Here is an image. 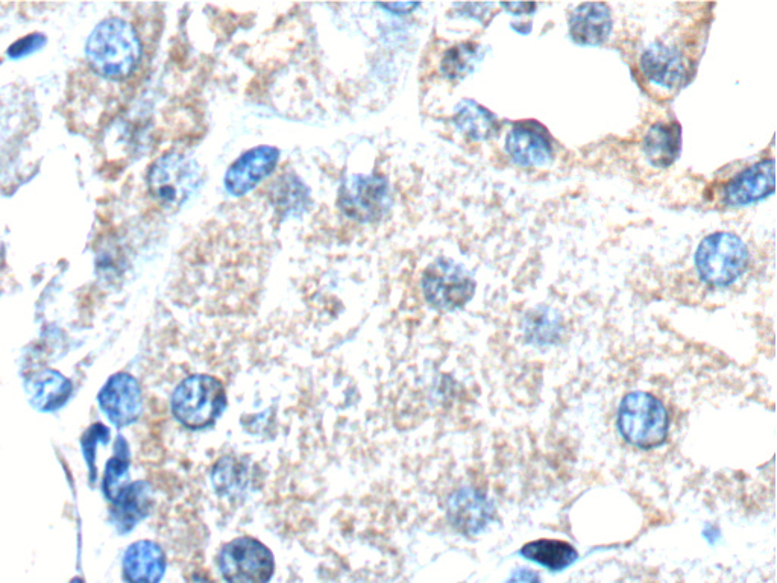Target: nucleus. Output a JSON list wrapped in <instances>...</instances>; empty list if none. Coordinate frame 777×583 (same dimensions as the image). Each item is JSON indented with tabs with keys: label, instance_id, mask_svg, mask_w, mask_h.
<instances>
[{
	"label": "nucleus",
	"instance_id": "obj_13",
	"mask_svg": "<svg viewBox=\"0 0 777 583\" xmlns=\"http://www.w3.org/2000/svg\"><path fill=\"white\" fill-rule=\"evenodd\" d=\"M774 192V160L759 161L735 175L723 189L727 207L740 208L762 201Z\"/></svg>",
	"mask_w": 777,
	"mask_h": 583
},
{
	"label": "nucleus",
	"instance_id": "obj_26",
	"mask_svg": "<svg viewBox=\"0 0 777 583\" xmlns=\"http://www.w3.org/2000/svg\"><path fill=\"white\" fill-rule=\"evenodd\" d=\"M507 583H539L538 573L532 570H518L510 576Z\"/></svg>",
	"mask_w": 777,
	"mask_h": 583
},
{
	"label": "nucleus",
	"instance_id": "obj_18",
	"mask_svg": "<svg viewBox=\"0 0 777 583\" xmlns=\"http://www.w3.org/2000/svg\"><path fill=\"white\" fill-rule=\"evenodd\" d=\"M31 403L41 412H52L66 403L72 383L57 371H43L28 383Z\"/></svg>",
	"mask_w": 777,
	"mask_h": 583
},
{
	"label": "nucleus",
	"instance_id": "obj_29",
	"mask_svg": "<svg viewBox=\"0 0 777 583\" xmlns=\"http://www.w3.org/2000/svg\"><path fill=\"white\" fill-rule=\"evenodd\" d=\"M72 583H84L81 579H73Z\"/></svg>",
	"mask_w": 777,
	"mask_h": 583
},
{
	"label": "nucleus",
	"instance_id": "obj_24",
	"mask_svg": "<svg viewBox=\"0 0 777 583\" xmlns=\"http://www.w3.org/2000/svg\"><path fill=\"white\" fill-rule=\"evenodd\" d=\"M108 441H110V430H108L107 427L102 426V424H93V426L85 432L84 438H82L84 456L85 459H87V462H89L90 474H92V477H96V445H98L99 442L107 444Z\"/></svg>",
	"mask_w": 777,
	"mask_h": 583
},
{
	"label": "nucleus",
	"instance_id": "obj_22",
	"mask_svg": "<svg viewBox=\"0 0 777 583\" xmlns=\"http://www.w3.org/2000/svg\"><path fill=\"white\" fill-rule=\"evenodd\" d=\"M482 58V48L477 43H462L445 54L442 73L450 79L463 78L476 69Z\"/></svg>",
	"mask_w": 777,
	"mask_h": 583
},
{
	"label": "nucleus",
	"instance_id": "obj_12",
	"mask_svg": "<svg viewBox=\"0 0 777 583\" xmlns=\"http://www.w3.org/2000/svg\"><path fill=\"white\" fill-rule=\"evenodd\" d=\"M506 149L513 163L521 168H541L553 160V146L547 130L533 120L513 125L507 136Z\"/></svg>",
	"mask_w": 777,
	"mask_h": 583
},
{
	"label": "nucleus",
	"instance_id": "obj_15",
	"mask_svg": "<svg viewBox=\"0 0 777 583\" xmlns=\"http://www.w3.org/2000/svg\"><path fill=\"white\" fill-rule=\"evenodd\" d=\"M611 32L612 16L608 5L582 4L571 13L570 34L577 45H603Z\"/></svg>",
	"mask_w": 777,
	"mask_h": 583
},
{
	"label": "nucleus",
	"instance_id": "obj_28",
	"mask_svg": "<svg viewBox=\"0 0 777 583\" xmlns=\"http://www.w3.org/2000/svg\"><path fill=\"white\" fill-rule=\"evenodd\" d=\"M501 7L507 8L509 11L518 10L515 14H524V11L529 14L532 13L533 10H536L535 4H503Z\"/></svg>",
	"mask_w": 777,
	"mask_h": 583
},
{
	"label": "nucleus",
	"instance_id": "obj_17",
	"mask_svg": "<svg viewBox=\"0 0 777 583\" xmlns=\"http://www.w3.org/2000/svg\"><path fill=\"white\" fill-rule=\"evenodd\" d=\"M682 130L677 122H658L644 137V154L656 168H668L677 160Z\"/></svg>",
	"mask_w": 777,
	"mask_h": 583
},
{
	"label": "nucleus",
	"instance_id": "obj_14",
	"mask_svg": "<svg viewBox=\"0 0 777 583\" xmlns=\"http://www.w3.org/2000/svg\"><path fill=\"white\" fill-rule=\"evenodd\" d=\"M123 576L128 583H160L166 571V556L154 541H137L123 556Z\"/></svg>",
	"mask_w": 777,
	"mask_h": 583
},
{
	"label": "nucleus",
	"instance_id": "obj_8",
	"mask_svg": "<svg viewBox=\"0 0 777 583\" xmlns=\"http://www.w3.org/2000/svg\"><path fill=\"white\" fill-rule=\"evenodd\" d=\"M391 205V186L378 175H354L342 184L339 192L340 210L354 221H380Z\"/></svg>",
	"mask_w": 777,
	"mask_h": 583
},
{
	"label": "nucleus",
	"instance_id": "obj_23",
	"mask_svg": "<svg viewBox=\"0 0 777 583\" xmlns=\"http://www.w3.org/2000/svg\"><path fill=\"white\" fill-rule=\"evenodd\" d=\"M114 450L116 453L108 461L104 474V494L110 502H113L123 486L128 485L126 477H128L129 468V448L122 436L117 438Z\"/></svg>",
	"mask_w": 777,
	"mask_h": 583
},
{
	"label": "nucleus",
	"instance_id": "obj_9",
	"mask_svg": "<svg viewBox=\"0 0 777 583\" xmlns=\"http://www.w3.org/2000/svg\"><path fill=\"white\" fill-rule=\"evenodd\" d=\"M642 75L652 84L668 90L686 86L691 79V63L676 46L653 43L645 49L639 61Z\"/></svg>",
	"mask_w": 777,
	"mask_h": 583
},
{
	"label": "nucleus",
	"instance_id": "obj_25",
	"mask_svg": "<svg viewBox=\"0 0 777 583\" xmlns=\"http://www.w3.org/2000/svg\"><path fill=\"white\" fill-rule=\"evenodd\" d=\"M48 43V38L43 34H29L26 37L17 40L14 45L8 49V57L13 60H22V58L29 57V55L35 54V52L41 51Z\"/></svg>",
	"mask_w": 777,
	"mask_h": 583
},
{
	"label": "nucleus",
	"instance_id": "obj_21",
	"mask_svg": "<svg viewBox=\"0 0 777 583\" xmlns=\"http://www.w3.org/2000/svg\"><path fill=\"white\" fill-rule=\"evenodd\" d=\"M454 524L466 532H477L489 518V506L482 495L474 491H460L450 509Z\"/></svg>",
	"mask_w": 777,
	"mask_h": 583
},
{
	"label": "nucleus",
	"instance_id": "obj_4",
	"mask_svg": "<svg viewBox=\"0 0 777 583\" xmlns=\"http://www.w3.org/2000/svg\"><path fill=\"white\" fill-rule=\"evenodd\" d=\"M749 266V249L737 234L729 231L709 234L696 253V268L705 283L726 287L735 283Z\"/></svg>",
	"mask_w": 777,
	"mask_h": 583
},
{
	"label": "nucleus",
	"instance_id": "obj_2",
	"mask_svg": "<svg viewBox=\"0 0 777 583\" xmlns=\"http://www.w3.org/2000/svg\"><path fill=\"white\" fill-rule=\"evenodd\" d=\"M227 407L224 383L216 377L196 374L180 383L172 395L175 420L190 430L214 426Z\"/></svg>",
	"mask_w": 777,
	"mask_h": 583
},
{
	"label": "nucleus",
	"instance_id": "obj_27",
	"mask_svg": "<svg viewBox=\"0 0 777 583\" xmlns=\"http://www.w3.org/2000/svg\"><path fill=\"white\" fill-rule=\"evenodd\" d=\"M381 8H386V10L395 11L397 14H407L410 13V11L415 10L416 7H418V4H384L380 5Z\"/></svg>",
	"mask_w": 777,
	"mask_h": 583
},
{
	"label": "nucleus",
	"instance_id": "obj_6",
	"mask_svg": "<svg viewBox=\"0 0 777 583\" xmlns=\"http://www.w3.org/2000/svg\"><path fill=\"white\" fill-rule=\"evenodd\" d=\"M218 562L227 583H268L274 576V555L251 536H240L225 544Z\"/></svg>",
	"mask_w": 777,
	"mask_h": 583
},
{
	"label": "nucleus",
	"instance_id": "obj_19",
	"mask_svg": "<svg viewBox=\"0 0 777 583\" xmlns=\"http://www.w3.org/2000/svg\"><path fill=\"white\" fill-rule=\"evenodd\" d=\"M454 125L469 139L488 140L498 131V120L491 111L471 99H463L456 107Z\"/></svg>",
	"mask_w": 777,
	"mask_h": 583
},
{
	"label": "nucleus",
	"instance_id": "obj_10",
	"mask_svg": "<svg viewBox=\"0 0 777 583\" xmlns=\"http://www.w3.org/2000/svg\"><path fill=\"white\" fill-rule=\"evenodd\" d=\"M99 406L117 427L131 426L143 410L142 389L133 376L119 372L108 380L98 395Z\"/></svg>",
	"mask_w": 777,
	"mask_h": 583
},
{
	"label": "nucleus",
	"instance_id": "obj_11",
	"mask_svg": "<svg viewBox=\"0 0 777 583\" xmlns=\"http://www.w3.org/2000/svg\"><path fill=\"white\" fill-rule=\"evenodd\" d=\"M280 151L272 146H257L234 161L225 174V189L230 195L243 196L274 174Z\"/></svg>",
	"mask_w": 777,
	"mask_h": 583
},
{
	"label": "nucleus",
	"instance_id": "obj_5",
	"mask_svg": "<svg viewBox=\"0 0 777 583\" xmlns=\"http://www.w3.org/2000/svg\"><path fill=\"white\" fill-rule=\"evenodd\" d=\"M201 183V169L193 158L181 152H167L158 158L148 174L152 196L167 207L184 204Z\"/></svg>",
	"mask_w": 777,
	"mask_h": 583
},
{
	"label": "nucleus",
	"instance_id": "obj_3",
	"mask_svg": "<svg viewBox=\"0 0 777 583\" xmlns=\"http://www.w3.org/2000/svg\"><path fill=\"white\" fill-rule=\"evenodd\" d=\"M618 430L629 444L642 450L659 447L668 436V412L664 403L649 392L627 394L618 409Z\"/></svg>",
	"mask_w": 777,
	"mask_h": 583
},
{
	"label": "nucleus",
	"instance_id": "obj_1",
	"mask_svg": "<svg viewBox=\"0 0 777 583\" xmlns=\"http://www.w3.org/2000/svg\"><path fill=\"white\" fill-rule=\"evenodd\" d=\"M85 55L98 75L125 79L139 66L142 41L131 23L110 17L102 20L89 35Z\"/></svg>",
	"mask_w": 777,
	"mask_h": 583
},
{
	"label": "nucleus",
	"instance_id": "obj_16",
	"mask_svg": "<svg viewBox=\"0 0 777 583\" xmlns=\"http://www.w3.org/2000/svg\"><path fill=\"white\" fill-rule=\"evenodd\" d=\"M111 503L117 529L122 533L129 532L149 514L152 505L151 488L146 482L131 483L123 486Z\"/></svg>",
	"mask_w": 777,
	"mask_h": 583
},
{
	"label": "nucleus",
	"instance_id": "obj_7",
	"mask_svg": "<svg viewBox=\"0 0 777 583\" xmlns=\"http://www.w3.org/2000/svg\"><path fill=\"white\" fill-rule=\"evenodd\" d=\"M476 290L474 277L465 266L450 259H438L428 265L422 275V292L431 307L438 310L460 309Z\"/></svg>",
	"mask_w": 777,
	"mask_h": 583
},
{
	"label": "nucleus",
	"instance_id": "obj_20",
	"mask_svg": "<svg viewBox=\"0 0 777 583\" xmlns=\"http://www.w3.org/2000/svg\"><path fill=\"white\" fill-rule=\"evenodd\" d=\"M520 553L524 558L553 571L564 570L579 558V553L570 543L559 539H536L526 544Z\"/></svg>",
	"mask_w": 777,
	"mask_h": 583
}]
</instances>
